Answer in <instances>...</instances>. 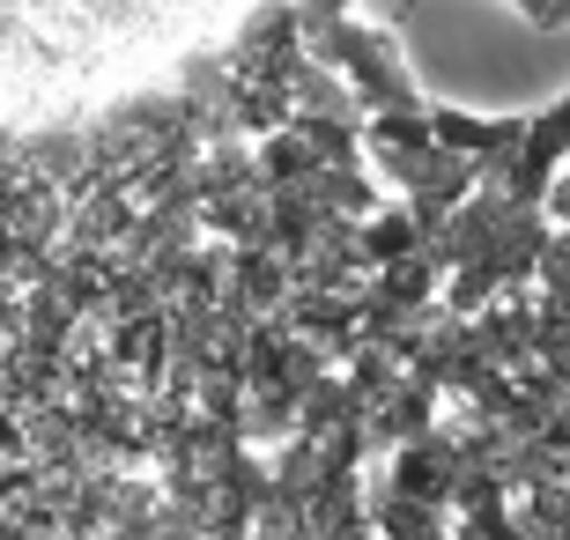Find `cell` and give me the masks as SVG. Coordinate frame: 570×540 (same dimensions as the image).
Masks as SVG:
<instances>
[{
    "label": "cell",
    "mask_w": 570,
    "mask_h": 540,
    "mask_svg": "<svg viewBox=\"0 0 570 540\" xmlns=\"http://www.w3.org/2000/svg\"><path fill=\"white\" fill-rule=\"evenodd\" d=\"M415 245H423V229L407 223V208H379V215H363V223H356V259L371 274L393 267V259H407Z\"/></svg>",
    "instance_id": "cell-1"
}]
</instances>
